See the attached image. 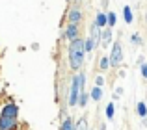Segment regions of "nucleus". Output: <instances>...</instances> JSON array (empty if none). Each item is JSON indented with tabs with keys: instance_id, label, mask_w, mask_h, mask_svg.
<instances>
[{
	"instance_id": "obj_1",
	"label": "nucleus",
	"mask_w": 147,
	"mask_h": 130,
	"mask_svg": "<svg viewBox=\"0 0 147 130\" xmlns=\"http://www.w3.org/2000/svg\"><path fill=\"white\" fill-rule=\"evenodd\" d=\"M84 54H86V41L84 39H75L69 45V63L73 71H78L84 63Z\"/></svg>"
},
{
	"instance_id": "obj_2",
	"label": "nucleus",
	"mask_w": 147,
	"mask_h": 130,
	"mask_svg": "<svg viewBox=\"0 0 147 130\" xmlns=\"http://www.w3.org/2000/svg\"><path fill=\"white\" fill-rule=\"evenodd\" d=\"M84 80H86L84 74H75V76H73L71 91H69V101H67L69 106H76V104H78L80 95H82V87H84Z\"/></svg>"
},
{
	"instance_id": "obj_3",
	"label": "nucleus",
	"mask_w": 147,
	"mask_h": 130,
	"mask_svg": "<svg viewBox=\"0 0 147 130\" xmlns=\"http://www.w3.org/2000/svg\"><path fill=\"white\" fill-rule=\"evenodd\" d=\"M102 39V36H100V26L97 22H93L90 28V37L86 39V52H91L95 47L99 45V41Z\"/></svg>"
},
{
	"instance_id": "obj_4",
	"label": "nucleus",
	"mask_w": 147,
	"mask_h": 130,
	"mask_svg": "<svg viewBox=\"0 0 147 130\" xmlns=\"http://www.w3.org/2000/svg\"><path fill=\"white\" fill-rule=\"evenodd\" d=\"M123 60V48H121V43H114V47H112V54H110V62L114 67H117L119 63H121Z\"/></svg>"
},
{
	"instance_id": "obj_5",
	"label": "nucleus",
	"mask_w": 147,
	"mask_h": 130,
	"mask_svg": "<svg viewBox=\"0 0 147 130\" xmlns=\"http://www.w3.org/2000/svg\"><path fill=\"white\" fill-rule=\"evenodd\" d=\"M2 117H7V119H17L19 115V108L15 104H6L2 108V113H0Z\"/></svg>"
},
{
	"instance_id": "obj_6",
	"label": "nucleus",
	"mask_w": 147,
	"mask_h": 130,
	"mask_svg": "<svg viewBox=\"0 0 147 130\" xmlns=\"http://www.w3.org/2000/svg\"><path fill=\"white\" fill-rule=\"evenodd\" d=\"M67 21H69V22H73V24H78V22L82 21V11H80V7H78V6H75V7H71V9H69V13H67Z\"/></svg>"
},
{
	"instance_id": "obj_7",
	"label": "nucleus",
	"mask_w": 147,
	"mask_h": 130,
	"mask_svg": "<svg viewBox=\"0 0 147 130\" xmlns=\"http://www.w3.org/2000/svg\"><path fill=\"white\" fill-rule=\"evenodd\" d=\"M63 36L67 37L69 41L78 39V24H73V22H69L67 28H65V32H63Z\"/></svg>"
},
{
	"instance_id": "obj_8",
	"label": "nucleus",
	"mask_w": 147,
	"mask_h": 130,
	"mask_svg": "<svg viewBox=\"0 0 147 130\" xmlns=\"http://www.w3.org/2000/svg\"><path fill=\"white\" fill-rule=\"evenodd\" d=\"M17 127V119H7L0 115V130H13Z\"/></svg>"
},
{
	"instance_id": "obj_9",
	"label": "nucleus",
	"mask_w": 147,
	"mask_h": 130,
	"mask_svg": "<svg viewBox=\"0 0 147 130\" xmlns=\"http://www.w3.org/2000/svg\"><path fill=\"white\" fill-rule=\"evenodd\" d=\"M95 22L100 26V28H104V26H108V13H97V17H95Z\"/></svg>"
},
{
	"instance_id": "obj_10",
	"label": "nucleus",
	"mask_w": 147,
	"mask_h": 130,
	"mask_svg": "<svg viewBox=\"0 0 147 130\" xmlns=\"http://www.w3.org/2000/svg\"><path fill=\"white\" fill-rule=\"evenodd\" d=\"M112 65L110 62V56H102L100 58V62H99V67H100V71H108V67Z\"/></svg>"
},
{
	"instance_id": "obj_11",
	"label": "nucleus",
	"mask_w": 147,
	"mask_h": 130,
	"mask_svg": "<svg viewBox=\"0 0 147 130\" xmlns=\"http://www.w3.org/2000/svg\"><path fill=\"white\" fill-rule=\"evenodd\" d=\"M61 130H76V127H75V123H73L71 117H65V121L61 123Z\"/></svg>"
},
{
	"instance_id": "obj_12",
	"label": "nucleus",
	"mask_w": 147,
	"mask_h": 130,
	"mask_svg": "<svg viewBox=\"0 0 147 130\" xmlns=\"http://www.w3.org/2000/svg\"><path fill=\"white\" fill-rule=\"evenodd\" d=\"M123 17H125V22H129V24H130V22H132V9H130V7L129 6H125V7H123Z\"/></svg>"
},
{
	"instance_id": "obj_13",
	"label": "nucleus",
	"mask_w": 147,
	"mask_h": 130,
	"mask_svg": "<svg viewBox=\"0 0 147 130\" xmlns=\"http://www.w3.org/2000/svg\"><path fill=\"white\" fill-rule=\"evenodd\" d=\"M75 127H76V130H90V128H88V119H86V117H80V119L76 121Z\"/></svg>"
},
{
	"instance_id": "obj_14",
	"label": "nucleus",
	"mask_w": 147,
	"mask_h": 130,
	"mask_svg": "<svg viewBox=\"0 0 147 130\" xmlns=\"http://www.w3.org/2000/svg\"><path fill=\"white\" fill-rule=\"evenodd\" d=\"M100 97H102V89H100L99 86H95L93 89H91V99H93V101H100Z\"/></svg>"
},
{
	"instance_id": "obj_15",
	"label": "nucleus",
	"mask_w": 147,
	"mask_h": 130,
	"mask_svg": "<svg viewBox=\"0 0 147 130\" xmlns=\"http://www.w3.org/2000/svg\"><path fill=\"white\" fill-rule=\"evenodd\" d=\"M110 43H112V30L108 28L106 32L102 34V45H104V47H106V45H110Z\"/></svg>"
},
{
	"instance_id": "obj_16",
	"label": "nucleus",
	"mask_w": 147,
	"mask_h": 130,
	"mask_svg": "<svg viewBox=\"0 0 147 130\" xmlns=\"http://www.w3.org/2000/svg\"><path fill=\"white\" fill-rule=\"evenodd\" d=\"M136 110H138V115H140V117H145L147 115V106L144 104V102H138Z\"/></svg>"
},
{
	"instance_id": "obj_17",
	"label": "nucleus",
	"mask_w": 147,
	"mask_h": 130,
	"mask_svg": "<svg viewBox=\"0 0 147 130\" xmlns=\"http://www.w3.org/2000/svg\"><path fill=\"white\" fill-rule=\"evenodd\" d=\"M115 22H117V17H115V13H114V11H108V28L115 26Z\"/></svg>"
},
{
	"instance_id": "obj_18",
	"label": "nucleus",
	"mask_w": 147,
	"mask_h": 130,
	"mask_svg": "<svg viewBox=\"0 0 147 130\" xmlns=\"http://www.w3.org/2000/svg\"><path fill=\"white\" fill-rule=\"evenodd\" d=\"M90 97H91V95H88V93H84V91H82V95H80V101H78V106H82V108H84V106L88 104V101H90Z\"/></svg>"
},
{
	"instance_id": "obj_19",
	"label": "nucleus",
	"mask_w": 147,
	"mask_h": 130,
	"mask_svg": "<svg viewBox=\"0 0 147 130\" xmlns=\"http://www.w3.org/2000/svg\"><path fill=\"white\" fill-rule=\"evenodd\" d=\"M106 119H114V104H108L106 106Z\"/></svg>"
},
{
	"instance_id": "obj_20",
	"label": "nucleus",
	"mask_w": 147,
	"mask_h": 130,
	"mask_svg": "<svg viewBox=\"0 0 147 130\" xmlns=\"http://www.w3.org/2000/svg\"><path fill=\"white\" fill-rule=\"evenodd\" d=\"M130 41H132V43H134V45H142V37H140V36H138V34H134V36H132V37H130Z\"/></svg>"
},
{
	"instance_id": "obj_21",
	"label": "nucleus",
	"mask_w": 147,
	"mask_h": 130,
	"mask_svg": "<svg viewBox=\"0 0 147 130\" xmlns=\"http://www.w3.org/2000/svg\"><path fill=\"white\" fill-rule=\"evenodd\" d=\"M95 84H97V86L100 87V86L104 84V78H102V76H97V80H95Z\"/></svg>"
},
{
	"instance_id": "obj_22",
	"label": "nucleus",
	"mask_w": 147,
	"mask_h": 130,
	"mask_svg": "<svg viewBox=\"0 0 147 130\" xmlns=\"http://www.w3.org/2000/svg\"><path fill=\"white\" fill-rule=\"evenodd\" d=\"M142 74H144V78H147V63L142 65Z\"/></svg>"
},
{
	"instance_id": "obj_23",
	"label": "nucleus",
	"mask_w": 147,
	"mask_h": 130,
	"mask_svg": "<svg viewBox=\"0 0 147 130\" xmlns=\"http://www.w3.org/2000/svg\"><path fill=\"white\" fill-rule=\"evenodd\" d=\"M75 2H76V4H80V0H75Z\"/></svg>"
},
{
	"instance_id": "obj_24",
	"label": "nucleus",
	"mask_w": 147,
	"mask_h": 130,
	"mask_svg": "<svg viewBox=\"0 0 147 130\" xmlns=\"http://www.w3.org/2000/svg\"><path fill=\"white\" fill-rule=\"evenodd\" d=\"M67 2H69V0H67Z\"/></svg>"
},
{
	"instance_id": "obj_25",
	"label": "nucleus",
	"mask_w": 147,
	"mask_h": 130,
	"mask_svg": "<svg viewBox=\"0 0 147 130\" xmlns=\"http://www.w3.org/2000/svg\"><path fill=\"white\" fill-rule=\"evenodd\" d=\"M90 130H91V128H90Z\"/></svg>"
}]
</instances>
